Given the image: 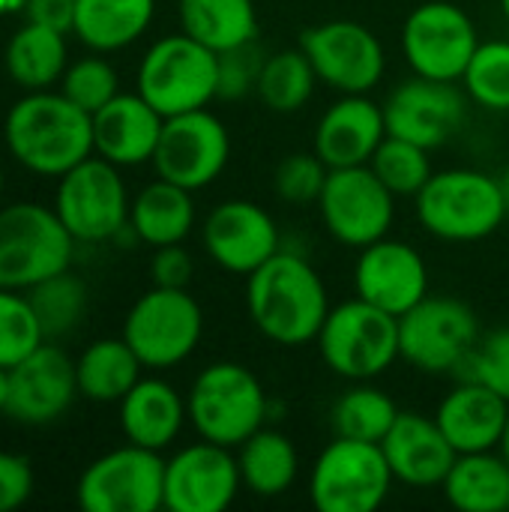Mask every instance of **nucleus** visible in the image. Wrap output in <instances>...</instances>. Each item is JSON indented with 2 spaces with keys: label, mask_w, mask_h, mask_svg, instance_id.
Returning <instances> with one entry per match:
<instances>
[{
  "label": "nucleus",
  "mask_w": 509,
  "mask_h": 512,
  "mask_svg": "<svg viewBox=\"0 0 509 512\" xmlns=\"http://www.w3.org/2000/svg\"><path fill=\"white\" fill-rule=\"evenodd\" d=\"M330 309L327 285L303 252L279 249L246 276L249 321L279 348H303L315 342Z\"/></svg>",
  "instance_id": "obj_1"
},
{
  "label": "nucleus",
  "mask_w": 509,
  "mask_h": 512,
  "mask_svg": "<svg viewBox=\"0 0 509 512\" xmlns=\"http://www.w3.org/2000/svg\"><path fill=\"white\" fill-rule=\"evenodd\" d=\"M9 153L33 174L63 177L93 156V114L54 90H30L3 123Z\"/></svg>",
  "instance_id": "obj_2"
},
{
  "label": "nucleus",
  "mask_w": 509,
  "mask_h": 512,
  "mask_svg": "<svg viewBox=\"0 0 509 512\" xmlns=\"http://www.w3.org/2000/svg\"><path fill=\"white\" fill-rule=\"evenodd\" d=\"M417 222L444 243H480L501 231L509 207L495 174L477 168L435 171L414 198Z\"/></svg>",
  "instance_id": "obj_3"
},
{
  "label": "nucleus",
  "mask_w": 509,
  "mask_h": 512,
  "mask_svg": "<svg viewBox=\"0 0 509 512\" xmlns=\"http://www.w3.org/2000/svg\"><path fill=\"white\" fill-rule=\"evenodd\" d=\"M189 423L198 438L237 450L270 417V396L261 378L234 360L204 366L186 393Z\"/></svg>",
  "instance_id": "obj_4"
},
{
  "label": "nucleus",
  "mask_w": 509,
  "mask_h": 512,
  "mask_svg": "<svg viewBox=\"0 0 509 512\" xmlns=\"http://www.w3.org/2000/svg\"><path fill=\"white\" fill-rule=\"evenodd\" d=\"M315 345L324 366L345 381H375L402 360L399 318L360 297L330 309Z\"/></svg>",
  "instance_id": "obj_5"
},
{
  "label": "nucleus",
  "mask_w": 509,
  "mask_h": 512,
  "mask_svg": "<svg viewBox=\"0 0 509 512\" xmlns=\"http://www.w3.org/2000/svg\"><path fill=\"white\" fill-rule=\"evenodd\" d=\"M219 87V54L180 33L156 39L135 72V90L162 114L174 117L210 108Z\"/></svg>",
  "instance_id": "obj_6"
},
{
  "label": "nucleus",
  "mask_w": 509,
  "mask_h": 512,
  "mask_svg": "<svg viewBox=\"0 0 509 512\" xmlns=\"http://www.w3.org/2000/svg\"><path fill=\"white\" fill-rule=\"evenodd\" d=\"M75 243L54 207L33 201L0 207V288L27 291L69 270Z\"/></svg>",
  "instance_id": "obj_7"
},
{
  "label": "nucleus",
  "mask_w": 509,
  "mask_h": 512,
  "mask_svg": "<svg viewBox=\"0 0 509 512\" xmlns=\"http://www.w3.org/2000/svg\"><path fill=\"white\" fill-rule=\"evenodd\" d=\"M480 339V318L459 297L429 294L399 318L402 360L423 375H459Z\"/></svg>",
  "instance_id": "obj_8"
},
{
  "label": "nucleus",
  "mask_w": 509,
  "mask_h": 512,
  "mask_svg": "<svg viewBox=\"0 0 509 512\" xmlns=\"http://www.w3.org/2000/svg\"><path fill=\"white\" fill-rule=\"evenodd\" d=\"M204 336V309L189 288L144 291L123 321V339L138 354L144 369H174L186 363Z\"/></svg>",
  "instance_id": "obj_9"
},
{
  "label": "nucleus",
  "mask_w": 509,
  "mask_h": 512,
  "mask_svg": "<svg viewBox=\"0 0 509 512\" xmlns=\"http://www.w3.org/2000/svg\"><path fill=\"white\" fill-rule=\"evenodd\" d=\"M393 483L381 444L333 435L309 471V501L318 512H375L390 498Z\"/></svg>",
  "instance_id": "obj_10"
},
{
  "label": "nucleus",
  "mask_w": 509,
  "mask_h": 512,
  "mask_svg": "<svg viewBox=\"0 0 509 512\" xmlns=\"http://www.w3.org/2000/svg\"><path fill=\"white\" fill-rule=\"evenodd\" d=\"M129 189L120 168L102 156H87L69 168L54 192V213L81 243H105L129 228Z\"/></svg>",
  "instance_id": "obj_11"
},
{
  "label": "nucleus",
  "mask_w": 509,
  "mask_h": 512,
  "mask_svg": "<svg viewBox=\"0 0 509 512\" xmlns=\"http://www.w3.org/2000/svg\"><path fill=\"white\" fill-rule=\"evenodd\" d=\"M480 33L474 18L453 0H426L405 15L399 45L414 75L435 81H462Z\"/></svg>",
  "instance_id": "obj_12"
},
{
  "label": "nucleus",
  "mask_w": 509,
  "mask_h": 512,
  "mask_svg": "<svg viewBox=\"0 0 509 512\" xmlns=\"http://www.w3.org/2000/svg\"><path fill=\"white\" fill-rule=\"evenodd\" d=\"M84 512H156L165 507V459L129 444L93 459L75 486Z\"/></svg>",
  "instance_id": "obj_13"
},
{
  "label": "nucleus",
  "mask_w": 509,
  "mask_h": 512,
  "mask_svg": "<svg viewBox=\"0 0 509 512\" xmlns=\"http://www.w3.org/2000/svg\"><path fill=\"white\" fill-rule=\"evenodd\" d=\"M315 207L321 213L324 231L336 243L357 252L390 237L396 222V195L369 165L330 168Z\"/></svg>",
  "instance_id": "obj_14"
},
{
  "label": "nucleus",
  "mask_w": 509,
  "mask_h": 512,
  "mask_svg": "<svg viewBox=\"0 0 509 512\" xmlns=\"http://www.w3.org/2000/svg\"><path fill=\"white\" fill-rule=\"evenodd\" d=\"M300 48L318 81L336 93H372L387 75V51L378 33L354 18H333L303 30Z\"/></svg>",
  "instance_id": "obj_15"
},
{
  "label": "nucleus",
  "mask_w": 509,
  "mask_h": 512,
  "mask_svg": "<svg viewBox=\"0 0 509 512\" xmlns=\"http://www.w3.org/2000/svg\"><path fill=\"white\" fill-rule=\"evenodd\" d=\"M228 159H231L228 126L210 108H195L165 117L150 165L156 177L171 180L189 192H198L222 177Z\"/></svg>",
  "instance_id": "obj_16"
},
{
  "label": "nucleus",
  "mask_w": 509,
  "mask_h": 512,
  "mask_svg": "<svg viewBox=\"0 0 509 512\" xmlns=\"http://www.w3.org/2000/svg\"><path fill=\"white\" fill-rule=\"evenodd\" d=\"M468 93L456 81L411 75L390 90L384 105L387 135L408 138L426 150L444 147L468 120Z\"/></svg>",
  "instance_id": "obj_17"
},
{
  "label": "nucleus",
  "mask_w": 509,
  "mask_h": 512,
  "mask_svg": "<svg viewBox=\"0 0 509 512\" xmlns=\"http://www.w3.org/2000/svg\"><path fill=\"white\" fill-rule=\"evenodd\" d=\"M201 246L216 267L246 279L282 249V234L261 204L228 198L207 213L201 225Z\"/></svg>",
  "instance_id": "obj_18"
},
{
  "label": "nucleus",
  "mask_w": 509,
  "mask_h": 512,
  "mask_svg": "<svg viewBox=\"0 0 509 512\" xmlns=\"http://www.w3.org/2000/svg\"><path fill=\"white\" fill-rule=\"evenodd\" d=\"M237 453L198 438L165 459V510L225 512L240 495Z\"/></svg>",
  "instance_id": "obj_19"
},
{
  "label": "nucleus",
  "mask_w": 509,
  "mask_h": 512,
  "mask_svg": "<svg viewBox=\"0 0 509 512\" xmlns=\"http://www.w3.org/2000/svg\"><path fill=\"white\" fill-rule=\"evenodd\" d=\"M75 396H81L75 360L54 342H42L9 369L6 417L24 426H48L72 408Z\"/></svg>",
  "instance_id": "obj_20"
},
{
  "label": "nucleus",
  "mask_w": 509,
  "mask_h": 512,
  "mask_svg": "<svg viewBox=\"0 0 509 512\" xmlns=\"http://www.w3.org/2000/svg\"><path fill=\"white\" fill-rule=\"evenodd\" d=\"M354 291L360 300L402 318L429 297L426 258L411 243L384 237L360 249L354 264Z\"/></svg>",
  "instance_id": "obj_21"
},
{
  "label": "nucleus",
  "mask_w": 509,
  "mask_h": 512,
  "mask_svg": "<svg viewBox=\"0 0 509 512\" xmlns=\"http://www.w3.org/2000/svg\"><path fill=\"white\" fill-rule=\"evenodd\" d=\"M384 138V105L369 93H339V99L330 102L318 117L312 150L327 168H354L369 165Z\"/></svg>",
  "instance_id": "obj_22"
},
{
  "label": "nucleus",
  "mask_w": 509,
  "mask_h": 512,
  "mask_svg": "<svg viewBox=\"0 0 509 512\" xmlns=\"http://www.w3.org/2000/svg\"><path fill=\"white\" fill-rule=\"evenodd\" d=\"M381 450L396 483L411 489H441L447 471L459 456L435 417H426L420 411H399L393 429L381 441Z\"/></svg>",
  "instance_id": "obj_23"
},
{
  "label": "nucleus",
  "mask_w": 509,
  "mask_h": 512,
  "mask_svg": "<svg viewBox=\"0 0 509 512\" xmlns=\"http://www.w3.org/2000/svg\"><path fill=\"white\" fill-rule=\"evenodd\" d=\"M162 126L165 117L138 90L117 93L93 114V153L117 168L153 162Z\"/></svg>",
  "instance_id": "obj_24"
},
{
  "label": "nucleus",
  "mask_w": 509,
  "mask_h": 512,
  "mask_svg": "<svg viewBox=\"0 0 509 512\" xmlns=\"http://www.w3.org/2000/svg\"><path fill=\"white\" fill-rule=\"evenodd\" d=\"M453 450L462 453H483L498 450L504 426L509 417V402L480 381L462 378L432 414Z\"/></svg>",
  "instance_id": "obj_25"
},
{
  "label": "nucleus",
  "mask_w": 509,
  "mask_h": 512,
  "mask_svg": "<svg viewBox=\"0 0 509 512\" xmlns=\"http://www.w3.org/2000/svg\"><path fill=\"white\" fill-rule=\"evenodd\" d=\"M117 405L126 441L156 453L168 450L189 423L186 396L165 378H141Z\"/></svg>",
  "instance_id": "obj_26"
},
{
  "label": "nucleus",
  "mask_w": 509,
  "mask_h": 512,
  "mask_svg": "<svg viewBox=\"0 0 509 512\" xmlns=\"http://www.w3.org/2000/svg\"><path fill=\"white\" fill-rule=\"evenodd\" d=\"M195 228V201L192 192L156 177L153 183H147L129 207V231L159 249V246H171V243H183Z\"/></svg>",
  "instance_id": "obj_27"
},
{
  "label": "nucleus",
  "mask_w": 509,
  "mask_h": 512,
  "mask_svg": "<svg viewBox=\"0 0 509 512\" xmlns=\"http://www.w3.org/2000/svg\"><path fill=\"white\" fill-rule=\"evenodd\" d=\"M243 489L255 498H282L300 477V453L294 441L270 426H261L237 447Z\"/></svg>",
  "instance_id": "obj_28"
},
{
  "label": "nucleus",
  "mask_w": 509,
  "mask_h": 512,
  "mask_svg": "<svg viewBox=\"0 0 509 512\" xmlns=\"http://www.w3.org/2000/svg\"><path fill=\"white\" fill-rule=\"evenodd\" d=\"M441 492L453 510H509V462L501 456V450L462 453L447 471Z\"/></svg>",
  "instance_id": "obj_29"
},
{
  "label": "nucleus",
  "mask_w": 509,
  "mask_h": 512,
  "mask_svg": "<svg viewBox=\"0 0 509 512\" xmlns=\"http://www.w3.org/2000/svg\"><path fill=\"white\" fill-rule=\"evenodd\" d=\"M156 0H78L72 33L99 54L129 48L147 33Z\"/></svg>",
  "instance_id": "obj_30"
},
{
  "label": "nucleus",
  "mask_w": 509,
  "mask_h": 512,
  "mask_svg": "<svg viewBox=\"0 0 509 512\" xmlns=\"http://www.w3.org/2000/svg\"><path fill=\"white\" fill-rule=\"evenodd\" d=\"M180 30L222 54L258 39L255 0H177Z\"/></svg>",
  "instance_id": "obj_31"
},
{
  "label": "nucleus",
  "mask_w": 509,
  "mask_h": 512,
  "mask_svg": "<svg viewBox=\"0 0 509 512\" xmlns=\"http://www.w3.org/2000/svg\"><path fill=\"white\" fill-rule=\"evenodd\" d=\"M141 369H144V363L138 360V354L129 348V342L123 336L120 339H96L75 360L78 393L99 405L120 402L141 381Z\"/></svg>",
  "instance_id": "obj_32"
},
{
  "label": "nucleus",
  "mask_w": 509,
  "mask_h": 512,
  "mask_svg": "<svg viewBox=\"0 0 509 512\" xmlns=\"http://www.w3.org/2000/svg\"><path fill=\"white\" fill-rule=\"evenodd\" d=\"M66 33L27 21L6 45V72L24 90H48L66 72Z\"/></svg>",
  "instance_id": "obj_33"
},
{
  "label": "nucleus",
  "mask_w": 509,
  "mask_h": 512,
  "mask_svg": "<svg viewBox=\"0 0 509 512\" xmlns=\"http://www.w3.org/2000/svg\"><path fill=\"white\" fill-rule=\"evenodd\" d=\"M318 84L321 81H318L309 57L297 45V48H282V51L264 54L255 96L273 114H297L312 102Z\"/></svg>",
  "instance_id": "obj_34"
},
{
  "label": "nucleus",
  "mask_w": 509,
  "mask_h": 512,
  "mask_svg": "<svg viewBox=\"0 0 509 512\" xmlns=\"http://www.w3.org/2000/svg\"><path fill=\"white\" fill-rule=\"evenodd\" d=\"M399 417V405L390 393L372 381H351V387L330 408V429L336 438H354L381 444Z\"/></svg>",
  "instance_id": "obj_35"
},
{
  "label": "nucleus",
  "mask_w": 509,
  "mask_h": 512,
  "mask_svg": "<svg viewBox=\"0 0 509 512\" xmlns=\"http://www.w3.org/2000/svg\"><path fill=\"white\" fill-rule=\"evenodd\" d=\"M24 294L36 312L45 342L72 333L87 312V285L69 270L42 279L39 285L27 288Z\"/></svg>",
  "instance_id": "obj_36"
},
{
  "label": "nucleus",
  "mask_w": 509,
  "mask_h": 512,
  "mask_svg": "<svg viewBox=\"0 0 509 512\" xmlns=\"http://www.w3.org/2000/svg\"><path fill=\"white\" fill-rule=\"evenodd\" d=\"M369 168L378 174V180L396 195V198H417L420 189L432 180V150L408 141L387 135L381 147L375 150Z\"/></svg>",
  "instance_id": "obj_37"
},
{
  "label": "nucleus",
  "mask_w": 509,
  "mask_h": 512,
  "mask_svg": "<svg viewBox=\"0 0 509 512\" xmlns=\"http://www.w3.org/2000/svg\"><path fill=\"white\" fill-rule=\"evenodd\" d=\"M462 90L474 105L492 114L509 111V39H486L477 45L465 75Z\"/></svg>",
  "instance_id": "obj_38"
},
{
  "label": "nucleus",
  "mask_w": 509,
  "mask_h": 512,
  "mask_svg": "<svg viewBox=\"0 0 509 512\" xmlns=\"http://www.w3.org/2000/svg\"><path fill=\"white\" fill-rule=\"evenodd\" d=\"M42 342L45 336L27 294L0 288V366L12 369Z\"/></svg>",
  "instance_id": "obj_39"
},
{
  "label": "nucleus",
  "mask_w": 509,
  "mask_h": 512,
  "mask_svg": "<svg viewBox=\"0 0 509 512\" xmlns=\"http://www.w3.org/2000/svg\"><path fill=\"white\" fill-rule=\"evenodd\" d=\"M60 93L87 114H96L105 102H111L120 93V78L117 69L96 51L93 57H81L66 66L60 78Z\"/></svg>",
  "instance_id": "obj_40"
},
{
  "label": "nucleus",
  "mask_w": 509,
  "mask_h": 512,
  "mask_svg": "<svg viewBox=\"0 0 509 512\" xmlns=\"http://www.w3.org/2000/svg\"><path fill=\"white\" fill-rule=\"evenodd\" d=\"M330 168L324 159L312 153H291L273 171V192L288 207H312L318 204Z\"/></svg>",
  "instance_id": "obj_41"
},
{
  "label": "nucleus",
  "mask_w": 509,
  "mask_h": 512,
  "mask_svg": "<svg viewBox=\"0 0 509 512\" xmlns=\"http://www.w3.org/2000/svg\"><path fill=\"white\" fill-rule=\"evenodd\" d=\"M462 378L480 381L509 402V327L483 333L471 360L459 372Z\"/></svg>",
  "instance_id": "obj_42"
},
{
  "label": "nucleus",
  "mask_w": 509,
  "mask_h": 512,
  "mask_svg": "<svg viewBox=\"0 0 509 512\" xmlns=\"http://www.w3.org/2000/svg\"><path fill=\"white\" fill-rule=\"evenodd\" d=\"M261 63L264 54L258 51L255 42L222 51L219 54V87H216V99L222 102H240L246 96L255 93L258 87V75H261Z\"/></svg>",
  "instance_id": "obj_43"
},
{
  "label": "nucleus",
  "mask_w": 509,
  "mask_h": 512,
  "mask_svg": "<svg viewBox=\"0 0 509 512\" xmlns=\"http://www.w3.org/2000/svg\"><path fill=\"white\" fill-rule=\"evenodd\" d=\"M33 465L18 453L0 450V512L18 510L33 495Z\"/></svg>",
  "instance_id": "obj_44"
},
{
  "label": "nucleus",
  "mask_w": 509,
  "mask_h": 512,
  "mask_svg": "<svg viewBox=\"0 0 509 512\" xmlns=\"http://www.w3.org/2000/svg\"><path fill=\"white\" fill-rule=\"evenodd\" d=\"M195 273V261L183 243L159 246L150 258V279L159 288H189Z\"/></svg>",
  "instance_id": "obj_45"
},
{
  "label": "nucleus",
  "mask_w": 509,
  "mask_h": 512,
  "mask_svg": "<svg viewBox=\"0 0 509 512\" xmlns=\"http://www.w3.org/2000/svg\"><path fill=\"white\" fill-rule=\"evenodd\" d=\"M75 6H78V0H27L24 15H27V21H36V24L54 27V30L72 33Z\"/></svg>",
  "instance_id": "obj_46"
},
{
  "label": "nucleus",
  "mask_w": 509,
  "mask_h": 512,
  "mask_svg": "<svg viewBox=\"0 0 509 512\" xmlns=\"http://www.w3.org/2000/svg\"><path fill=\"white\" fill-rule=\"evenodd\" d=\"M9 405V369L0 366V414H6Z\"/></svg>",
  "instance_id": "obj_47"
},
{
  "label": "nucleus",
  "mask_w": 509,
  "mask_h": 512,
  "mask_svg": "<svg viewBox=\"0 0 509 512\" xmlns=\"http://www.w3.org/2000/svg\"><path fill=\"white\" fill-rule=\"evenodd\" d=\"M27 0H0V18L3 15H12V12H24Z\"/></svg>",
  "instance_id": "obj_48"
},
{
  "label": "nucleus",
  "mask_w": 509,
  "mask_h": 512,
  "mask_svg": "<svg viewBox=\"0 0 509 512\" xmlns=\"http://www.w3.org/2000/svg\"><path fill=\"white\" fill-rule=\"evenodd\" d=\"M498 450H501V456L509 462V417H507V426H504V435H501V444H498Z\"/></svg>",
  "instance_id": "obj_49"
},
{
  "label": "nucleus",
  "mask_w": 509,
  "mask_h": 512,
  "mask_svg": "<svg viewBox=\"0 0 509 512\" xmlns=\"http://www.w3.org/2000/svg\"><path fill=\"white\" fill-rule=\"evenodd\" d=\"M498 183H501V192H504V198H507V207H509V165L498 174Z\"/></svg>",
  "instance_id": "obj_50"
},
{
  "label": "nucleus",
  "mask_w": 509,
  "mask_h": 512,
  "mask_svg": "<svg viewBox=\"0 0 509 512\" xmlns=\"http://www.w3.org/2000/svg\"><path fill=\"white\" fill-rule=\"evenodd\" d=\"M501 12L507 15V21H509V0H501Z\"/></svg>",
  "instance_id": "obj_51"
},
{
  "label": "nucleus",
  "mask_w": 509,
  "mask_h": 512,
  "mask_svg": "<svg viewBox=\"0 0 509 512\" xmlns=\"http://www.w3.org/2000/svg\"><path fill=\"white\" fill-rule=\"evenodd\" d=\"M0 201H3V168H0Z\"/></svg>",
  "instance_id": "obj_52"
}]
</instances>
